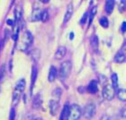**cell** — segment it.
<instances>
[{
    "instance_id": "cell-1",
    "label": "cell",
    "mask_w": 126,
    "mask_h": 120,
    "mask_svg": "<svg viewBox=\"0 0 126 120\" xmlns=\"http://www.w3.org/2000/svg\"><path fill=\"white\" fill-rule=\"evenodd\" d=\"M71 69H72V63L69 60L64 61L61 65V68L59 71V76L61 80H65L67 79L71 73Z\"/></svg>"
},
{
    "instance_id": "cell-2",
    "label": "cell",
    "mask_w": 126,
    "mask_h": 120,
    "mask_svg": "<svg viewBox=\"0 0 126 120\" xmlns=\"http://www.w3.org/2000/svg\"><path fill=\"white\" fill-rule=\"evenodd\" d=\"M82 116V109L77 104H73L69 108V113L66 120H79Z\"/></svg>"
},
{
    "instance_id": "cell-3",
    "label": "cell",
    "mask_w": 126,
    "mask_h": 120,
    "mask_svg": "<svg viewBox=\"0 0 126 120\" xmlns=\"http://www.w3.org/2000/svg\"><path fill=\"white\" fill-rule=\"evenodd\" d=\"M96 105L94 103H88V104H86L85 106L83 111H82L84 117L88 120H90L91 118L94 117V116L96 115Z\"/></svg>"
},
{
    "instance_id": "cell-4",
    "label": "cell",
    "mask_w": 126,
    "mask_h": 120,
    "mask_svg": "<svg viewBox=\"0 0 126 120\" xmlns=\"http://www.w3.org/2000/svg\"><path fill=\"white\" fill-rule=\"evenodd\" d=\"M114 95H115V89L112 86V84L108 83L105 85V87L103 88V97L107 100H112Z\"/></svg>"
},
{
    "instance_id": "cell-5",
    "label": "cell",
    "mask_w": 126,
    "mask_h": 120,
    "mask_svg": "<svg viewBox=\"0 0 126 120\" xmlns=\"http://www.w3.org/2000/svg\"><path fill=\"white\" fill-rule=\"evenodd\" d=\"M33 37L32 35V33L28 30L25 31L22 37V44L24 46L25 49H27L33 44Z\"/></svg>"
},
{
    "instance_id": "cell-6",
    "label": "cell",
    "mask_w": 126,
    "mask_h": 120,
    "mask_svg": "<svg viewBox=\"0 0 126 120\" xmlns=\"http://www.w3.org/2000/svg\"><path fill=\"white\" fill-rule=\"evenodd\" d=\"M37 75H38V69H37V65H33L32 68V77H31V95L33 94V89L35 84V81L37 79Z\"/></svg>"
},
{
    "instance_id": "cell-7",
    "label": "cell",
    "mask_w": 126,
    "mask_h": 120,
    "mask_svg": "<svg viewBox=\"0 0 126 120\" xmlns=\"http://www.w3.org/2000/svg\"><path fill=\"white\" fill-rule=\"evenodd\" d=\"M50 113L51 115L55 116L59 110V108H60V104H59V100H50Z\"/></svg>"
},
{
    "instance_id": "cell-8",
    "label": "cell",
    "mask_w": 126,
    "mask_h": 120,
    "mask_svg": "<svg viewBox=\"0 0 126 120\" xmlns=\"http://www.w3.org/2000/svg\"><path fill=\"white\" fill-rule=\"evenodd\" d=\"M66 53H67V49H66V47L61 46V47L58 48L54 57H55L56 60H61L66 56Z\"/></svg>"
},
{
    "instance_id": "cell-9",
    "label": "cell",
    "mask_w": 126,
    "mask_h": 120,
    "mask_svg": "<svg viewBox=\"0 0 126 120\" xmlns=\"http://www.w3.org/2000/svg\"><path fill=\"white\" fill-rule=\"evenodd\" d=\"M42 104V98L41 93H37L33 98V109H39Z\"/></svg>"
},
{
    "instance_id": "cell-10",
    "label": "cell",
    "mask_w": 126,
    "mask_h": 120,
    "mask_svg": "<svg viewBox=\"0 0 126 120\" xmlns=\"http://www.w3.org/2000/svg\"><path fill=\"white\" fill-rule=\"evenodd\" d=\"M41 16V10L40 9V7H34L33 10V13H32L31 21H32V22L40 21Z\"/></svg>"
},
{
    "instance_id": "cell-11",
    "label": "cell",
    "mask_w": 126,
    "mask_h": 120,
    "mask_svg": "<svg viewBox=\"0 0 126 120\" xmlns=\"http://www.w3.org/2000/svg\"><path fill=\"white\" fill-rule=\"evenodd\" d=\"M87 90L92 93V94H95L98 91V84H97V81L96 80H92L88 84L87 87Z\"/></svg>"
},
{
    "instance_id": "cell-12",
    "label": "cell",
    "mask_w": 126,
    "mask_h": 120,
    "mask_svg": "<svg viewBox=\"0 0 126 120\" xmlns=\"http://www.w3.org/2000/svg\"><path fill=\"white\" fill-rule=\"evenodd\" d=\"M57 75H58V72H57V69H56L55 66L51 65L50 68V72H49V75H48V80L49 82H54L57 77Z\"/></svg>"
},
{
    "instance_id": "cell-13",
    "label": "cell",
    "mask_w": 126,
    "mask_h": 120,
    "mask_svg": "<svg viewBox=\"0 0 126 120\" xmlns=\"http://www.w3.org/2000/svg\"><path fill=\"white\" fill-rule=\"evenodd\" d=\"M72 15H73V5H72V4H69L68 9L66 11L65 16H64V23H67L68 22H69Z\"/></svg>"
},
{
    "instance_id": "cell-14",
    "label": "cell",
    "mask_w": 126,
    "mask_h": 120,
    "mask_svg": "<svg viewBox=\"0 0 126 120\" xmlns=\"http://www.w3.org/2000/svg\"><path fill=\"white\" fill-rule=\"evenodd\" d=\"M25 83H26V82H25L24 79H20V80H18L17 82H16V86H15V90H17V91H19L21 93H23L25 88Z\"/></svg>"
},
{
    "instance_id": "cell-15",
    "label": "cell",
    "mask_w": 126,
    "mask_h": 120,
    "mask_svg": "<svg viewBox=\"0 0 126 120\" xmlns=\"http://www.w3.org/2000/svg\"><path fill=\"white\" fill-rule=\"evenodd\" d=\"M69 108H70V106L69 105L68 103H66L65 106H64V108H63V109H62V112H61V116H60V120H66L67 119L68 115H69Z\"/></svg>"
},
{
    "instance_id": "cell-16",
    "label": "cell",
    "mask_w": 126,
    "mask_h": 120,
    "mask_svg": "<svg viewBox=\"0 0 126 120\" xmlns=\"http://www.w3.org/2000/svg\"><path fill=\"white\" fill-rule=\"evenodd\" d=\"M125 61V55L122 51H119L114 56V62L117 64H122Z\"/></svg>"
},
{
    "instance_id": "cell-17",
    "label": "cell",
    "mask_w": 126,
    "mask_h": 120,
    "mask_svg": "<svg viewBox=\"0 0 126 120\" xmlns=\"http://www.w3.org/2000/svg\"><path fill=\"white\" fill-rule=\"evenodd\" d=\"M105 8H106V12L108 15L112 14V12L114 11V1H112V0L106 1Z\"/></svg>"
},
{
    "instance_id": "cell-18",
    "label": "cell",
    "mask_w": 126,
    "mask_h": 120,
    "mask_svg": "<svg viewBox=\"0 0 126 120\" xmlns=\"http://www.w3.org/2000/svg\"><path fill=\"white\" fill-rule=\"evenodd\" d=\"M117 98L121 101H125L126 100V91L124 89H119L117 91Z\"/></svg>"
},
{
    "instance_id": "cell-19",
    "label": "cell",
    "mask_w": 126,
    "mask_h": 120,
    "mask_svg": "<svg viewBox=\"0 0 126 120\" xmlns=\"http://www.w3.org/2000/svg\"><path fill=\"white\" fill-rule=\"evenodd\" d=\"M90 44L94 49H97V48H98V38H97V36H92V38H91L90 40Z\"/></svg>"
},
{
    "instance_id": "cell-20",
    "label": "cell",
    "mask_w": 126,
    "mask_h": 120,
    "mask_svg": "<svg viewBox=\"0 0 126 120\" xmlns=\"http://www.w3.org/2000/svg\"><path fill=\"white\" fill-rule=\"evenodd\" d=\"M111 80H112V86H113L114 89L117 88V86H118V76H117V75H116L115 73L112 74Z\"/></svg>"
},
{
    "instance_id": "cell-21",
    "label": "cell",
    "mask_w": 126,
    "mask_h": 120,
    "mask_svg": "<svg viewBox=\"0 0 126 120\" xmlns=\"http://www.w3.org/2000/svg\"><path fill=\"white\" fill-rule=\"evenodd\" d=\"M96 11H97V6H95V7H93L92 8V10L90 11V15H89V17H88V22H89V25L92 23V22H93V19H94V17H95V15L96 14Z\"/></svg>"
},
{
    "instance_id": "cell-22",
    "label": "cell",
    "mask_w": 126,
    "mask_h": 120,
    "mask_svg": "<svg viewBox=\"0 0 126 120\" xmlns=\"http://www.w3.org/2000/svg\"><path fill=\"white\" fill-rule=\"evenodd\" d=\"M49 19V12L48 10H43L41 12V20L42 22H47Z\"/></svg>"
},
{
    "instance_id": "cell-23",
    "label": "cell",
    "mask_w": 126,
    "mask_h": 120,
    "mask_svg": "<svg viewBox=\"0 0 126 120\" xmlns=\"http://www.w3.org/2000/svg\"><path fill=\"white\" fill-rule=\"evenodd\" d=\"M99 22H100L101 26H103L104 28H107L108 25H109V22H108V19L106 17H102L99 21Z\"/></svg>"
},
{
    "instance_id": "cell-24",
    "label": "cell",
    "mask_w": 126,
    "mask_h": 120,
    "mask_svg": "<svg viewBox=\"0 0 126 120\" xmlns=\"http://www.w3.org/2000/svg\"><path fill=\"white\" fill-rule=\"evenodd\" d=\"M15 108H12L10 110V120H15Z\"/></svg>"
},
{
    "instance_id": "cell-25",
    "label": "cell",
    "mask_w": 126,
    "mask_h": 120,
    "mask_svg": "<svg viewBox=\"0 0 126 120\" xmlns=\"http://www.w3.org/2000/svg\"><path fill=\"white\" fill-rule=\"evenodd\" d=\"M86 20H87V13H85L84 14V15H83V17L81 18L80 20V23L81 24H85L86 23Z\"/></svg>"
},
{
    "instance_id": "cell-26",
    "label": "cell",
    "mask_w": 126,
    "mask_h": 120,
    "mask_svg": "<svg viewBox=\"0 0 126 120\" xmlns=\"http://www.w3.org/2000/svg\"><path fill=\"white\" fill-rule=\"evenodd\" d=\"M125 1H122L121 2V5H120V11H121V13H123L124 12V8H125Z\"/></svg>"
},
{
    "instance_id": "cell-27",
    "label": "cell",
    "mask_w": 126,
    "mask_h": 120,
    "mask_svg": "<svg viewBox=\"0 0 126 120\" xmlns=\"http://www.w3.org/2000/svg\"><path fill=\"white\" fill-rule=\"evenodd\" d=\"M100 120H113V118L108 115H103L102 117L100 118Z\"/></svg>"
},
{
    "instance_id": "cell-28",
    "label": "cell",
    "mask_w": 126,
    "mask_h": 120,
    "mask_svg": "<svg viewBox=\"0 0 126 120\" xmlns=\"http://www.w3.org/2000/svg\"><path fill=\"white\" fill-rule=\"evenodd\" d=\"M125 28H126V22H123L122 24V32L125 31Z\"/></svg>"
},
{
    "instance_id": "cell-29",
    "label": "cell",
    "mask_w": 126,
    "mask_h": 120,
    "mask_svg": "<svg viewBox=\"0 0 126 120\" xmlns=\"http://www.w3.org/2000/svg\"><path fill=\"white\" fill-rule=\"evenodd\" d=\"M69 39L71 40L74 39V32H70V36H69Z\"/></svg>"
},
{
    "instance_id": "cell-30",
    "label": "cell",
    "mask_w": 126,
    "mask_h": 120,
    "mask_svg": "<svg viewBox=\"0 0 126 120\" xmlns=\"http://www.w3.org/2000/svg\"><path fill=\"white\" fill-rule=\"evenodd\" d=\"M7 23H8V24H13V22L10 21V20H8L7 21Z\"/></svg>"
},
{
    "instance_id": "cell-31",
    "label": "cell",
    "mask_w": 126,
    "mask_h": 120,
    "mask_svg": "<svg viewBox=\"0 0 126 120\" xmlns=\"http://www.w3.org/2000/svg\"><path fill=\"white\" fill-rule=\"evenodd\" d=\"M33 120H42V118H41V117H36V118H34Z\"/></svg>"
}]
</instances>
